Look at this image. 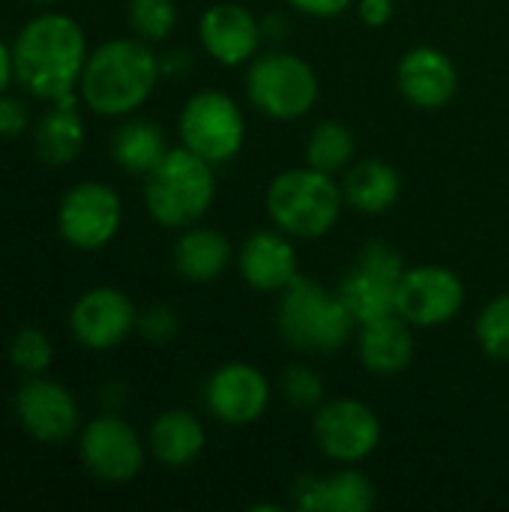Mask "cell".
<instances>
[{"label":"cell","mask_w":509,"mask_h":512,"mask_svg":"<svg viewBox=\"0 0 509 512\" xmlns=\"http://www.w3.org/2000/svg\"><path fill=\"white\" fill-rule=\"evenodd\" d=\"M87 54L84 27L63 12H42L30 18L12 42L15 78L42 102L78 93Z\"/></svg>","instance_id":"cell-1"},{"label":"cell","mask_w":509,"mask_h":512,"mask_svg":"<svg viewBox=\"0 0 509 512\" xmlns=\"http://www.w3.org/2000/svg\"><path fill=\"white\" fill-rule=\"evenodd\" d=\"M162 63L144 39H108L87 54L78 96L99 117L135 114L156 90Z\"/></svg>","instance_id":"cell-2"},{"label":"cell","mask_w":509,"mask_h":512,"mask_svg":"<svg viewBox=\"0 0 509 512\" xmlns=\"http://www.w3.org/2000/svg\"><path fill=\"white\" fill-rule=\"evenodd\" d=\"M276 330L291 351L333 354L345 348L357 330L339 291L324 288L306 276H297L276 303Z\"/></svg>","instance_id":"cell-3"},{"label":"cell","mask_w":509,"mask_h":512,"mask_svg":"<svg viewBox=\"0 0 509 512\" xmlns=\"http://www.w3.org/2000/svg\"><path fill=\"white\" fill-rule=\"evenodd\" d=\"M216 198V177L213 165L198 153L171 147L165 159L144 177V204L156 225L183 231L198 225Z\"/></svg>","instance_id":"cell-4"},{"label":"cell","mask_w":509,"mask_h":512,"mask_svg":"<svg viewBox=\"0 0 509 512\" xmlns=\"http://www.w3.org/2000/svg\"><path fill=\"white\" fill-rule=\"evenodd\" d=\"M264 204L279 231L294 240H318L336 228L345 195L333 174L303 165L276 174L267 186Z\"/></svg>","instance_id":"cell-5"},{"label":"cell","mask_w":509,"mask_h":512,"mask_svg":"<svg viewBox=\"0 0 509 512\" xmlns=\"http://www.w3.org/2000/svg\"><path fill=\"white\" fill-rule=\"evenodd\" d=\"M246 96L273 120H300L315 108L321 81L303 57L291 51H267L249 63Z\"/></svg>","instance_id":"cell-6"},{"label":"cell","mask_w":509,"mask_h":512,"mask_svg":"<svg viewBox=\"0 0 509 512\" xmlns=\"http://www.w3.org/2000/svg\"><path fill=\"white\" fill-rule=\"evenodd\" d=\"M405 270L408 267L393 246L381 240L360 246L354 264L348 267V273L342 276L336 288L348 312L354 315L357 327L396 315V291H399Z\"/></svg>","instance_id":"cell-7"},{"label":"cell","mask_w":509,"mask_h":512,"mask_svg":"<svg viewBox=\"0 0 509 512\" xmlns=\"http://www.w3.org/2000/svg\"><path fill=\"white\" fill-rule=\"evenodd\" d=\"M180 141L210 165L231 162L246 141L240 105L222 90H201L189 96L180 111Z\"/></svg>","instance_id":"cell-8"},{"label":"cell","mask_w":509,"mask_h":512,"mask_svg":"<svg viewBox=\"0 0 509 512\" xmlns=\"http://www.w3.org/2000/svg\"><path fill=\"white\" fill-rule=\"evenodd\" d=\"M123 225V201L120 195L96 180L75 183L57 207V231L60 237L81 252L105 249Z\"/></svg>","instance_id":"cell-9"},{"label":"cell","mask_w":509,"mask_h":512,"mask_svg":"<svg viewBox=\"0 0 509 512\" xmlns=\"http://www.w3.org/2000/svg\"><path fill=\"white\" fill-rule=\"evenodd\" d=\"M312 438L318 450L339 465L369 459L381 444V420L372 405L360 399H333L315 408Z\"/></svg>","instance_id":"cell-10"},{"label":"cell","mask_w":509,"mask_h":512,"mask_svg":"<svg viewBox=\"0 0 509 512\" xmlns=\"http://www.w3.org/2000/svg\"><path fill=\"white\" fill-rule=\"evenodd\" d=\"M465 306V282L444 264L408 267L396 291V315L414 330L444 327Z\"/></svg>","instance_id":"cell-11"},{"label":"cell","mask_w":509,"mask_h":512,"mask_svg":"<svg viewBox=\"0 0 509 512\" xmlns=\"http://www.w3.org/2000/svg\"><path fill=\"white\" fill-rule=\"evenodd\" d=\"M78 459L102 483H129L144 468V441L117 411H105L78 432Z\"/></svg>","instance_id":"cell-12"},{"label":"cell","mask_w":509,"mask_h":512,"mask_svg":"<svg viewBox=\"0 0 509 512\" xmlns=\"http://www.w3.org/2000/svg\"><path fill=\"white\" fill-rule=\"evenodd\" d=\"M138 312L120 288L99 285L84 291L69 312V330L75 342L87 351H111L126 342L135 330Z\"/></svg>","instance_id":"cell-13"},{"label":"cell","mask_w":509,"mask_h":512,"mask_svg":"<svg viewBox=\"0 0 509 512\" xmlns=\"http://www.w3.org/2000/svg\"><path fill=\"white\" fill-rule=\"evenodd\" d=\"M270 399H273V390H270L267 375L258 366L240 363V360L219 366L204 387L207 411L225 426L258 423L267 414Z\"/></svg>","instance_id":"cell-14"},{"label":"cell","mask_w":509,"mask_h":512,"mask_svg":"<svg viewBox=\"0 0 509 512\" xmlns=\"http://www.w3.org/2000/svg\"><path fill=\"white\" fill-rule=\"evenodd\" d=\"M12 405L21 429L39 444L57 447L78 432V402L63 384L51 378L33 375L30 381H24Z\"/></svg>","instance_id":"cell-15"},{"label":"cell","mask_w":509,"mask_h":512,"mask_svg":"<svg viewBox=\"0 0 509 512\" xmlns=\"http://www.w3.org/2000/svg\"><path fill=\"white\" fill-rule=\"evenodd\" d=\"M198 39L219 66H243L258 57L264 24L243 3H213L201 15Z\"/></svg>","instance_id":"cell-16"},{"label":"cell","mask_w":509,"mask_h":512,"mask_svg":"<svg viewBox=\"0 0 509 512\" xmlns=\"http://www.w3.org/2000/svg\"><path fill=\"white\" fill-rule=\"evenodd\" d=\"M396 84L408 105L420 111L447 108L459 93V69L441 48L417 45L402 54L396 66Z\"/></svg>","instance_id":"cell-17"},{"label":"cell","mask_w":509,"mask_h":512,"mask_svg":"<svg viewBox=\"0 0 509 512\" xmlns=\"http://www.w3.org/2000/svg\"><path fill=\"white\" fill-rule=\"evenodd\" d=\"M285 231H255L237 252L240 279L261 294H282L300 276V258Z\"/></svg>","instance_id":"cell-18"},{"label":"cell","mask_w":509,"mask_h":512,"mask_svg":"<svg viewBox=\"0 0 509 512\" xmlns=\"http://www.w3.org/2000/svg\"><path fill=\"white\" fill-rule=\"evenodd\" d=\"M291 504L300 512H369L378 504V489L357 468L327 477L303 474L291 486Z\"/></svg>","instance_id":"cell-19"},{"label":"cell","mask_w":509,"mask_h":512,"mask_svg":"<svg viewBox=\"0 0 509 512\" xmlns=\"http://www.w3.org/2000/svg\"><path fill=\"white\" fill-rule=\"evenodd\" d=\"M417 354L414 327L402 321L399 315H387L369 324H360L357 333V357L360 363L381 378L402 375Z\"/></svg>","instance_id":"cell-20"},{"label":"cell","mask_w":509,"mask_h":512,"mask_svg":"<svg viewBox=\"0 0 509 512\" xmlns=\"http://www.w3.org/2000/svg\"><path fill=\"white\" fill-rule=\"evenodd\" d=\"M171 258H174V270H177V276L183 282L207 285V282H216L228 270V264L234 258V249H231V243H228V237L222 231L189 225L177 237Z\"/></svg>","instance_id":"cell-21"},{"label":"cell","mask_w":509,"mask_h":512,"mask_svg":"<svg viewBox=\"0 0 509 512\" xmlns=\"http://www.w3.org/2000/svg\"><path fill=\"white\" fill-rule=\"evenodd\" d=\"M150 453L165 468H189L207 447V432L192 411L168 408L150 423Z\"/></svg>","instance_id":"cell-22"},{"label":"cell","mask_w":509,"mask_h":512,"mask_svg":"<svg viewBox=\"0 0 509 512\" xmlns=\"http://www.w3.org/2000/svg\"><path fill=\"white\" fill-rule=\"evenodd\" d=\"M78 99H81L78 93H69V96L51 102V111L39 120V126L33 132V147L45 165H69L84 150L87 129H84V120L75 105Z\"/></svg>","instance_id":"cell-23"},{"label":"cell","mask_w":509,"mask_h":512,"mask_svg":"<svg viewBox=\"0 0 509 512\" xmlns=\"http://www.w3.org/2000/svg\"><path fill=\"white\" fill-rule=\"evenodd\" d=\"M342 195H345V204L354 207L357 213L378 216L396 207L402 195V177L384 159H360V162H351V168L345 171Z\"/></svg>","instance_id":"cell-24"},{"label":"cell","mask_w":509,"mask_h":512,"mask_svg":"<svg viewBox=\"0 0 509 512\" xmlns=\"http://www.w3.org/2000/svg\"><path fill=\"white\" fill-rule=\"evenodd\" d=\"M168 141L162 126H156L153 120H129L123 123L114 138H111V156L114 162L138 177H147L168 153Z\"/></svg>","instance_id":"cell-25"},{"label":"cell","mask_w":509,"mask_h":512,"mask_svg":"<svg viewBox=\"0 0 509 512\" xmlns=\"http://www.w3.org/2000/svg\"><path fill=\"white\" fill-rule=\"evenodd\" d=\"M357 156V138L354 132L339 120L318 123L306 138V165L318 168L324 174H345Z\"/></svg>","instance_id":"cell-26"},{"label":"cell","mask_w":509,"mask_h":512,"mask_svg":"<svg viewBox=\"0 0 509 512\" xmlns=\"http://www.w3.org/2000/svg\"><path fill=\"white\" fill-rule=\"evenodd\" d=\"M474 336H477L480 351L489 360L509 363V294L492 297L480 309V315L474 321Z\"/></svg>","instance_id":"cell-27"},{"label":"cell","mask_w":509,"mask_h":512,"mask_svg":"<svg viewBox=\"0 0 509 512\" xmlns=\"http://www.w3.org/2000/svg\"><path fill=\"white\" fill-rule=\"evenodd\" d=\"M9 363L24 375H45L54 363V345L39 327H24L9 342Z\"/></svg>","instance_id":"cell-28"},{"label":"cell","mask_w":509,"mask_h":512,"mask_svg":"<svg viewBox=\"0 0 509 512\" xmlns=\"http://www.w3.org/2000/svg\"><path fill=\"white\" fill-rule=\"evenodd\" d=\"M177 24L174 0H129V27L144 42L165 39Z\"/></svg>","instance_id":"cell-29"},{"label":"cell","mask_w":509,"mask_h":512,"mask_svg":"<svg viewBox=\"0 0 509 512\" xmlns=\"http://www.w3.org/2000/svg\"><path fill=\"white\" fill-rule=\"evenodd\" d=\"M279 390H282L285 402L300 408V411H315L324 402V381H321V375L315 369L303 366V363L288 366L282 372Z\"/></svg>","instance_id":"cell-30"},{"label":"cell","mask_w":509,"mask_h":512,"mask_svg":"<svg viewBox=\"0 0 509 512\" xmlns=\"http://www.w3.org/2000/svg\"><path fill=\"white\" fill-rule=\"evenodd\" d=\"M135 330L141 333V339H147L150 345H165L177 336L180 330V318L171 306H150L147 312L138 315Z\"/></svg>","instance_id":"cell-31"},{"label":"cell","mask_w":509,"mask_h":512,"mask_svg":"<svg viewBox=\"0 0 509 512\" xmlns=\"http://www.w3.org/2000/svg\"><path fill=\"white\" fill-rule=\"evenodd\" d=\"M27 123H30L27 108L18 99L0 93V138H18V135H24Z\"/></svg>","instance_id":"cell-32"},{"label":"cell","mask_w":509,"mask_h":512,"mask_svg":"<svg viewBox=\"0 0 509 512\" xmlns=\"http://www.w3.org/2000/svg\"><path fill=\"white\" fill-rule=\"evenodd\" d=\"M297 12L303 15H315V18H336L345 9H351L357 0H288Z\"/></svg>","instance_id":"cell-33"},{"label":"cell","mask_w":509,"mask_h":512,"mask_svg":"<svg viewBox=\"0 0 509 512\" xmlns=\"http://www.w3.org/2000/svg\"><path fill=\"white\" fill-rule=\"evenodd\" d=\"M393 3L396 0H357V15L366 27H384L393 18Z\"/></svg>","instance_id":"cell-34"},{"label":"cell","mask_w":509,"mask_h":512,"mask_svg":"<svg viewBox=\"0 0 509 512\" xmlns=\"http://www.w3.org/2000/svg\"><path fill=\"white\" fill-rule=\"evenodd\" d=\"M123 402H126V384L123 381H111V384L102 387V405L108 411H117Z\"/></svg>","instance_id":"cell-35"},{"label":"cell","mask_w":509,"mask_h":512,"mask_svg":"<svg viewBox=\"0 0 509 512\" xmlns=\"http://www.w3.org/2000/svg\"><path fill=\"white\" fill-rule=\"evenodd\" d=\"M15 75V63H12V48L0 39V93H6L9 81Z\"/></svg>","instance_id":"cell-36"},{"label":"cell","mask_w":509,"mask_h":512,"mask_svg":"<svg viewBox=\"0 0 509 512\" xmlns=\"http://www.w3.org/2000/svg\"><path fill=\"white\" fill-rule=\"evenodd\" d=\"M33 3H54V0H33Z\"/></svg>","instance_id":"cell-37"}]
</instances>
